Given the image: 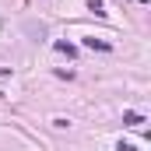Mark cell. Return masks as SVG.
<instances>
[{
  "instance_id": "6da1fadb",
  "label": "cell",
  "mask_w": 151,
  "mask_h": 151,
  "mask_svg": "<svg viewBox=\"0 0 151 151\" xmlns=\"http://www.w3.org/2000/svg\"><path fill=\"white\" fill-rule=\"evenodd\" d=\"M123 123H127V127H141L144 116H141V113H123Z\"/></svg>"
},
{
  "instance_id": "7a4b0ae2",
  "label": "cell",
  "mask_w": 151,
  "mask_h": 151,
  "mask_svg": "<svg viewBox=\"0 0 151 151\" xmlns=\"http://www.w3.org/2000/svg\"><path fill=\"white\" fill-rule=\"evenodd\" d=\"M84 46H88V49H113V46L102 42V39H84Z\"/></svg>"
},
{
  "instance_id": "3957f363",
  "label": "cell",
  "mask_w": 151,
  "mask_h": 151,
  "mask_svg": "<svg viewBox=\"0 0 151 151\" xmlns=\"http://www.w3.org/2000/svg\"><path fill=\"white\" fill-rule=\"evenodd\" d=\"M53 127H56V130H70V119H67V116H56Z\"/></svg>"
},
{
  "instance_id": "277c9868",
  "label": "cell",
  "mask_w": 151,
  "mask_h": 151,
  "mask_svg": "<svg viewBox=\"0 0 151 151\" xmlns=\"http://www.w3.org/2000/svg\"><path fill=\"white\" fill-rule=\"evenodd\" d=\"M56 53H67V56H74L77 49H74V46H70V42H56Z\"/></svg>"
},
{
  "instance_id": "5b68a950",
  "label": "cell",
  "mask_w": 151,
  "mask_h": 151,
  "mask_svg": "<svg viewBox=\"0 0 151 151\" xmlns=\"http://www.w3.org/2000/svg\"><path fill=\"white\" fill-rule=\"evenodd\" d=\"M116 151H137V148H134V144H123V141H119V148H116Z\"/></svg>"
}]
</instances>
